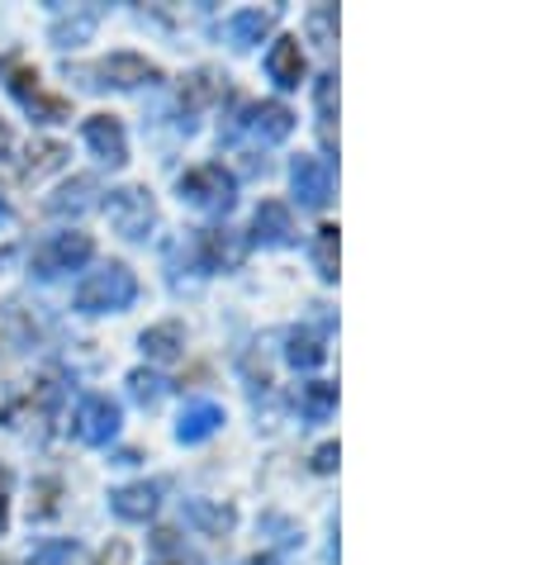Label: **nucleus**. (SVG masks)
<instances>
[{"label": "nucleus", "instance_id": "nucleus-1", "mask_svg": "<svg viewBox=\"0 0 536 565\" xmlns=\"http://www.w3.org/2000/svg\"><path fill=\"white\" fill-rule=\"evenodd\" d=\"M133 295H138L133 271L124 262H109V266L90 271L82 286H76L72 300H76V309H82V313H109V309H129Z\"/></svg>", "mask_w": 536, "mask_h": 565}, {"label": "nucleus", "instance_id": "nucleus-2", "mask_svg": "<svg viewBox=\"0 0 536 565\" xmlns=\"http://www.w3.org/2000/svg\"><path fill=\"white\" fill-rule=\"evenodd\" d=\"M105 210H109V224H115L124 238H143V233L152 228V195L143 191V185H124V191H109L105 200Z\"/></svg>", "mask_w": 536, "mask_h": 565}, {"label": "nucleus", "instance_id": "nucleus-3", "mask_svg": "<svg viewBox=\"0 0 536 565\" xmlns=\"http://www.w3.org/2000/svg\"><path fill=\"white\" fill-rule=\"evenodd\" d=\"M233 177L218 162H204L195 171H185L181 177V200H191V205H204V210H228L233 205Z\"/></svg>", "mask_w": 536, "mask_h": 565}, {"label": "nucleus", "instance_id": "nucleus-4", "mask_svg": "<svg viewBox=\"0 0 536 565\" xmlns=\"http://www.w3.org/2000/svg\"><path fill=\"white\" fill-rule=\"evenodd\" d=\"M82 262H90V238L86 233H57L34 253V271L39 276H62V271H76Z\"/></svg>", "mask_w": 536, "mask_h": 565}, {"label": "nucleus", "instance_id": "nucleus-5", "mask_svg": "<svg viewBox=\"0 0 536 565\" xmlns=\"http://www.w3.org/2000/svg\"><path fill=\"white\" fill-rule=\"evenodd\" d=\"M119 433V404L109 395H86L76 409V437L82 443H109Z\"/></svg>", "mask_w": 536, "mask_h": 565}, {"label": "nucleus", "instance_id": "nucleus-6", "mask_svg": "<svg viewBox=\"0 0 536 565\" xmlns=\"http://www.w3.org/2000/svg\"><path fill=\"white\" fill-rule=\"evenodd\" d=\"M82 134H86V143L96 148L109 167L129 162V138H124V124H119L115 115H90Z\"/></svg>", "mask_w": 536, "mask_h": 565}, {"label": "nucleus", "instance_id": "nucleus-7", "mask_svg": "<svg viewBox=\"0 0 536 565\" xmlns=\"http://www.w3.org/2000/svg\"><path fill=\"white\" fill-rule=\"evenodd\" d=\"M96 76H105L100 86H143V82H157V72L148 57H138V53H109L100 67H96Z\"/></svg>", "mask_w": 536, "mask_h": 565}, {"label": "nucleus", "instance_id": "nucleus-8", "mask_svg": "<svg viewBox=\"0 0 536 565\" xmlns=\"http://www.w3.org/2000/svg\"><path fill=\"white\" fill-rule=\"evenodd\" d=\"M10 90H14V96H20L29 109H39L43 119H62V115H67V100H49V96H43L39 72L24 67V62H10Z\"/></svg>", "mask_w": 536, "mask_h": 565}, {"label": "nucleus", "instance_id": "nucleus-9", "mask_svg": "<svg viewBox=\"0 0 536 565\" xmlns=\"http://www.w3.org/2000/svg\"><path fill=\"white\" fill-rule=\"evenodd\" d=\"M290 181H294V195L304 200V205H323L328 191H333V171H328L323 157H299Z\"/></svg>", "mask_w": 536, "mask_h": 565}, {"label": "nucleus", "instance_id": "nucleus-10", "mask_svg": "<svg viewBox=\"0 0 536 565\" xmlns=\"http://www.w3.org/2000/svg\"><path fill=\"white\" fill-rule=\"evenodd\" d=\"M243 262V243L228 228H204L200 233V266L204 271H224V266Z\"/></svg>", "mask_w": 536, "mask_h": 565}, {"label": "nucleus", "instance_id": "nucleus-11", "mask_svg": "<svg viewBox=\"0 0 536 565\" xmlns=\"http://www.w3.org/2000/svg\"><path fill=\"white\" fill-rule=\"evenodd\" d=\"M157 494H162V484L138 480V484H124V490L109 494V509L119 518H129V523H143V518H152V509H157Z\"/></svg>", "mask_w": 536, "mask_h": 565}, {"label": "nucleus", "instance_id": "nucleus-12", "mask_svg": "<svg viewBox=\"0 0 536 565\" xmlns=\"http://www.w3.org/2000/svg\"><path fill=\"white\" fill-rule=\"evenodd\" d=\"M266 72H271L276 86H299L304 82V53H299V39H276V49L266 53Z\"/></svg>", "mask_w": 536, "mask_h": 565}, {"label": "nucleus", "instance_id": "nucleus-13", "mask_svg": "<svg viewBox=\"0 0 536 565\" xmlns=\"http://www.w3.org/2000/svg\"><path fill=\"white\" fill-rule=\"evenodd\" d=\"M251 228H257V238L261 243H290V233H294V218H290V210L280 205V200H266V205L257 210V218H251Z\"/></svg>", "mask_w": 536, "mask_h": 565}, {"label": "nucleus", "instance_id": "nucleus-14", "mask_svg": "<svg viewBox=\"0 0 536 565\" xmlns=\"http://www.w3.org/2000/svg\"><path fill=\"white\" fill-rule=\"evenodd\" d=\"M218 423H224V409H218V404H210V399H200V404H191V409L181 414V443H204V437H210Z\"/></svg>", "mask_w": 536, "mask_h": 565}, {"label": "nucleus", "instance_id": "nucleus-15", "mask_svg": "<svg viewBox=\"0 0 536 565\" xmlns=\"http://www.w3.org/2000/svg\"><path fill=\"white\" fill-rule=\"evenodd\" d=\"M266 29H271V14H266V10H238L228 20V34H233L238 49H247V43H261Z\"/></svg>", "mask_w": 536, "mask_h": 565}, {"label": "nucleus", "instance_id": "nucleus-16", "mask_svg": "<svg viewBox=\"0 0 536 565\" xmlns=\"http://www.w3.org/2000/svg\"><path fill=\"white\" fill-rule=\"evenodd\" d=\"M251 129L266 134V138H286L294 129V115L286 105H257L251 109Z\"/></svg>", "mask_w": 536, "mask_h": 565}, {"label": "nucleus", "instance_id": "nucleus-17", "mask_svg": "<svg viewBox=\"0 0 536 565\" xmlns=\"http://www.w3.org/2000/svg\"><path fill=\"white\" fill-rule=\"evenodd\" d=\"M90 191H96V185H90L86 177L72 181V185H62L57 200H49V210H53V214H82V210L90 205Z\"/></svg>", "mask_w": 536, "mask_h": 565}, {"label": "nucleus", "instance_id": "nucleus-18", "mask_svg": "<svg viewBox=\"0 0 536 565\" xmlns=\"http://www.w3.org/2000/svg\"><path fill=\"white\" fill-rule=\"evenodd\" d=\"M176 348H181V328L176 323H162V328H148L143 333V352L157 356V361L176 356Z\"/></svg>", "mask_w": 536, "mask_h": 565}, {"label": "nucleus", "instance_id": "nucleus-19", "mask_svg": "<svg viewBox=\"0 0 536 565\" xmlns=\"http://www.w3.org/2000/svg\"><path fill=\"white\" fill-rule=\"evenodd\" d=\"M290 361H294V366H319V361H323V342L313 333H290Z\"/></svg>", "mask_w": 536, "mask_h": 565}, {"label": "nucleus", "instance_id": "nucleus-20", "mask_svg": "<svg viewBox=\"0 0 536 565\" xmlns=\"http://www.w3.org/2000/svg\"><path fill=\"white\" fill-rule=\"evenodd\" d=\"M62 162V143H34L29 148V167H24V177H43V171H53Z\"/></svg>", "mask_w": 536, "mask_h": 565}, {"label": "nucleus", "instance_id": "nucleus-21", "mask_svg": "<svg viewBox=\"0 0 536 565\" xmlns=\"http://www.w3.org/2000/svg\"><path fill=\"white\" fill-rule=\"evenodd\" d=\"M319 271L328 280L337 276V224H323L319 228Z\"/></svg>", "mask_w": 536, "mask_h": 565}, {"label": "nucleus", "instance_id": "nucleus-22", "mask_svg": "<svg viewBox=\"0 0 536 565\" xmlns=\"http://www.w3.org/2000/svg\"><path fill=\"white\" fill-rule=\"evenodd\" d=\"M333 96H337V76H323V86H319V129H323V138L333 143Z\"/></svg>", "mask_w": 536, "mask_h": 565}, {"label": "nucleus", "instance_id": "nucleus-23", "mask_svg": "<svg viewBox=\"0 0 536 565\" xmlns=\"http://www.w3.org/2000/svg\"><path fill=\"white\" fill-rule=\"evenodd\" d=\"M133 395L152 404L157 395H162V381H157V375H143V371H138V375H133Z\"/></svg>", "mask_w": 536, "mask_h": 565}, {"label": "nucleus", "instance_id": "nucleus-24", "mask_svg": "<svg viewBox=\"0 0 536 565\" xmlns=\"http://www.w3.org/2000/svg\"><path fill=\"white\" fill-rule=\"evenodd\" d=\"M337 399V390L333 385H309V409L313 414H328V404Z\"/></svg>", "mask_w": 536, "mask_h": 565}, {"label": "nucleus", "instance_id": "nucleus-25", "mask_svg": "<svg viewBox=\"0 0 536 565\" xmlns=\"http://www.w3.org/2000/svg\"><path fill=\"white\" fill-rule=\"evenodd\" d=\"M191 513L200 518V523H210V527H228V523H233V513H228V509H204V504H195Z\"/></svg>", "mask_w": 536, "mask_h": 565}, {"label": "nucleus", "instance_id": "nucleus-26", "mask_svg": "<svg viewBox=\"0 0 536 565\" xmlns=\"http://www.w3.org/2000/svg\"><path fill=\"white\" fill-rule=\"evenodd\" d=\"M100 565H129V542H115V546H105Z\"/></svg>", "mask_w": 536, "mask_h": 565}, {"label": "nucleus", "instance_id": "nucleus-27", "mask_svg": "<svg viewBox=\"0 0 536 565\" xmlns=\"http://www.w3.org/2000/svg\"><path fill=\"white\" fill-rule=\"evenodd\" d=\"M313 466H319V470H333V466H337V447H333V443L319 447V457H313Z\"/></svg>", "mask_w": 536, "mask_h": 565}, {"label": "nucleus", "instance_id": "nucleus-28", "mask_svg": "<svg viewBox=\"0 0 536 565\" xmlns=\"http://www.w3.org/2000/svg\"><path fill=\"white\" fill-rule=\"evenodd\" d=\"M62 556H72V542H57V546H43L39 561H62Z\"/></svg>", "mask_w": 536, "mask_h": 565}, {"label": "nucleus", "instance_id": "nucleus-29", "mask_svg": "<svg viewBox=\"0 0 536 565\" xmlns=\"http://www.w3.org/2000/svg\"><path fill=\"white\" fill-rule=\"evenodd\" d=\"M6 499H10V470L0 466V527H6Z\"/></svg>", "mask_w": 536, "mask_h": 565}, {"label": "nucleus", "instance_id": "nucleus-30", "mask_svg": "<svg viewBox=\"0 0 536 565\" xmlns=\"http://www.w3.org/2000/svg\"><path fill=\"white\" fill-rule=\"evenodd\" d=\"M10 148H14V134H10V124H6V119H0V157H6Z\"/></svg>", "mask_w": 536, "mask_h": 565}, {"label": "nucleus", "instance_id": "nucleus-31", "mask_svg": "<svg viewBox=\"0 0 536 565\" xmlns=\"http://www.w3.org/2000/svg\"><path fill=\"white\" fill-rule=\"evenodd\" d=\"M251 565H276V561H271V556H257V561H251Z\"/></svg>", "mask_w": 536, "mask_h": 565}, {"label": "nucleus", "instance_id": "nucleus-32", "mask_svg": "<svg viewBox=\"0 0 536 565\" xmlns=\"http://www.w3.org/2000/svg\"><path fill=\"white\" fill-rule=\"evenodd\" d=\"M0 214H6V210H0Z\"/></svg>", "mask_w": 536, "mask_h": 565}, {"label": "nucleus", "instance_id": "nucleus-33", "mask_svg": "<svg viewBox=\"0 0 536 565\" xmlns=\"http://www.w3.org/2000/svg\"><path fill=\"white\" fill-rule=\"evenodd\" d=\"M0 565H6V561H0Z\"/></svg>", "mask_w": 536, "mask_h": 565}, {"label": "nucleus", "instance_id": "nucleus-34", "mask_svg": "<svg viewBox=\"0 0 536 565\" xmlns=\"http://www.w3.org/2000/svg\"><path fill=\"white\" fill-rule=\"evenodd\" d=\"M181 565H185V561H181Z\"/></svg>", "mask_w": 536, "mask_h": 565}]
</instances>
